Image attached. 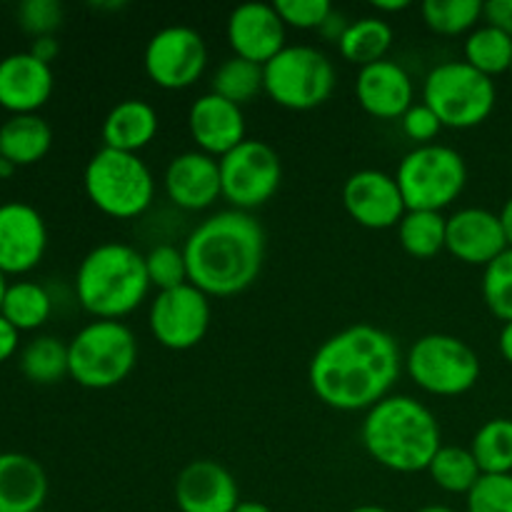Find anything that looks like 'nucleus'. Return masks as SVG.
<instances>
[{
	"label": "nucleus",
	"mask_w": 512,
	"mask_h": 512,
	"mask_svg": "<svg viewBox=\"0 0 512 512\" xmlns=\"http://www.w3.org/2000/svg\"><path fill=\"white\" fill-rule=\"evenodd\" d=\"M400 375L395 338L375 325L360 323L340 330L315 350L308 380L328 408L355 413L388 398Z\"/></svg>",
	"instance_id": "nucleus-1"
},
{
	"label": "nucleus",
	"mask_w": 512,
	"mask_h": 512,
	"mask_svg": "<svg viewBox=\"0 0 512 512\" xmlns=\"http://www.w3.org/2000/svg\"><path fill=\"white\" fill-rule=\"evenodd\" d=\"M190 283L205 295H238L258 280L265 260L263 225L245 210L210 215L183 245Z\"/></svg>",
	"instance_id": "nucleus-2"
},
{
	"label": "nucleus",
	"mask_w": 512,
	"mask_h": 512,
	"mask_svg": "<svg viewBox=\"0 0 512 512\" xmlns=\"http://www.w3.org/2000/svg\"><path fill=\"white\" fill-rule=\"evenodd\" d=\"M363 445L370 458L395 473L428 470L440 443V423L430 408L408 395H388L363 420Z\"/></svg>",
	"instance_id": "nucleus-3"
},
{
	"label": "nucleus",
	"mask_w": 512,
	"mask_h": 512,
	"mask_svg": "<svg viewBox=\"0 0 512 512\" xmlns=\"http://www.w3.org/2000/svg\"><path fill=\"white\" fill-rule=\"evenodd\" d=\"M153 288L145 255L125 243H103L90 250L75 273L80 305L98 320H118L133 313Z\"/></svg>",
	"instance_id": "nucleus-4"
},
{
	"label": "nucleus",
	"mask_w": 512,
	"mask_h": 512,
	"mask_svg": "<svg viewBox=\"0 0 512 512\" xmlns=\"http://www.w3.org/2000/svg\"><path fill=\"white\" fill-rule=\"evenodd\" d=\"M85 193L100 213L110 218H138L150 208L155 180L135 153L100 148L85 165Z\"/></svg>",
	"instance_id": "nucleus-5"
},
{
	"label": "nucleus",
	"mask_w": 512,
	"mask_h": 512,
	"mask_svg": "<svg viewBox=\"0 0 512 512\" xmlns=\"http://www.w3.org/2000/svg\"><path fill=\"white\" fill-rule=\"evenodd\" d=\"M70 378L90 390L123 383L138 363V340L120 320H95L68 343Z\"/></svg>",
	"instance_id": "nucleus-6"
},
{
	"label": "nucleus",
	"mask_w": 512,
	"mask_h": 512,
	"mask_svg": "<svg viewBox=\"0 0 512 512\" xmlns=\"http://www.w3.org/2000/svg\"><path fill=\"white\" fill-rule=\"evenodd\" d=\"M498 100L495 80L465 60H448L433 68L423 85V103L448 128H475L490 118Z\"/></svg>",
	"instance_id": "nucleus-7"
},
{
	"label": "nucleus",
	"mask_w": 512,
	"mask_h": 512,
	"mask_svg": "<svg viewBox=\"0 0 512 512\" xmlns=\"http://www.w3.org/2000/svg\"><path fill=\"white\" fill-rule=\"evenodd\" d=\"M398 188L408 210L448 208L468 183V165L458 150L448 145H418L398 165Z\"/></svg>",
	"instance_id": "nucleus-8"
},
{
	"label": "nucleus",
	"mask_w": 512,
	"mask_h": 512,
	"mask_svg": "<svg viewBox=\"0 0 512 512\" xmlns=\"http://www.w3.org/2000/svg\"><path fill=\"white\" fill-rule=\"evenodd\" d=\"M265 93L290 110H313L335 90V65L313 45H285L263 65Z\"/></svg>",
	"instance_id": "nucleus-9"
},
{
	"label": "nucleus",
	"mask_w": 512,
	"mask_h": 512,
	"mask_svg": "<svg viewBox=\"0 0 512 512\" xmlns=\"http://www.w3.org/2000/svg\"><path fill=\"white\" fill-rule=\"evenodd\" d=\"M405 363L418 388L443 398L468 393L480 378L478 353L455 335H423L413 343Z\"/></svg>",
	"instance_id": "nucleus-10"
},
{
	"label": "nucleus",
	"mask_w": 512,
	"mask_h": 512,
	"mask_svg": "<svg viewBox=\"0 0 512 512\" xmlns=\"http://www.w3.org/2000/svg\"><path fill=\"white\" fill-rule=\"evenodd\" d=\"M283 165L273 145L265 140H243L235 150L220 158L223 198L235 210H253L268 203L280 188Z\"/></svg>",
	"instance_id": "nucleus-11"
},
{
	"label": "nucleus",
	"mask_w": 512,
	"mask_h": 512,
	"mask_svg": "<svg viewBox=\"0 0 512 512\" xmlns=\"http://www.w3.org/2000/svg\"><path fill=\"white\" fill-rule=\"evenodd\" d=\"M145 73L158 88H190L208 65V48L198 30L188 25H168L145 45Z\"/></svg>",
	"instance_id": "nucleus-12"
},
{
	"label": "nucleus",
	"mask_w": 512,
	"mask_h": 512,
	"mask_svg": "<svg viewBox=\"0 0 512 512\" xmlns=\"http://www.w3.org/2000/svg\"><path fill=\"white\" fill-rule=\"evenodd\" d=\"M210 328V300L193 283L163 290L150 305V330L170 350H190Z\"/></svg>",
	"instance_id": "nucleus-13"
},
{
	"label": "nucleus",
	"mask_w": 512,
	"mask_h": 512,
	"mask_svg": "<svg viewBox=\"0 0 512 512\" xmlns=\"http://www.w3.org/2000/svg\"><path fill=\"white\" fill-rule=\"evenodd\" d=\"M343 203L350 218L370 230L393 228L408 213L398 180L383 170H358L345 180Z\"/></svg>",
	"instance_id": "nucleus-14"
},
{
	"label": "nucleus",
	"mask_w": 512,
	"mask_h": 512,
	"mask_svg": "<svg viewBox=\"0 0 512 512\" xmlns=\"http://www.w3.org/2000/svg\"><path fill=\"white\" fill-rule=\"evenodd\" d=\"M48 248V228L33 205H0V270L5 275H23L43 260Z\"/></svg>",
	"instance_id": "nucleus-15"
},
{
	"label": "nucleus",
	"mask_w": 512,
	"mask_h": 512,
	"mask_svg": "<svg viewBox=\"0 0 512 512\" xmlns=\"http://www.w3.org/2000/svg\"><path fill=\"white\" fill-rule=\"evenodd\" d=\"M228 43L238 58L265 65L285 48V23L270 3H243L228 18Z\"/></svg>",
	"instance_id": "nucleus-16"
},
{
	"label": "nucleus",
	"mask_w": 512,
	"mask_h": 512,
	"mask_svg": "<svg viewBox=\"0 0 512 512\" xmlns=\"http://www.w3.org/2000/svg\"><path fill=\"white\" fill-rule=\"evenodd\" d=\"M53 68L28 50L0 60V108L13 115L38 113L53 95Z\"/></svg>",
	"instance_id": "nucleus-17"
},
{
	"label": "nucleus",
	"mask_w": 512,
	"mask_h": 512,
	"mask_svg": "<svg viewBox=\"0 0 512 512\" xmlns=\"http://www.w3.org/2000/svg\"><path fill=\"white\" fill-rule=\"evenodd\" d=\"M175 503L180 512H235L238 483L215 460H193L175 480Z\"/></svg>",
	"instance_id": "nucleus-18"
},
{
	"label": "nucleus",
	"mask_w": 512,
	"mask_h": 512,
	"mask_svg": "<svg viewBox=\"0 0 512 512\" xmlns=\"http://www.w3.org/2000/svg\"><path fill=\"white\" fill-rule=\"evenodd\" d=\"M165 193L178 208L205 210L223 195L220 160L203 150H188L165 168Z\"/></svg>",
	"instance_id": "nucleus-19"
},
{
	"label": "nucleus",
	"mask_w": 512,
	"mask_h": 512,
	"mask_svg": "<svg viewBox=\"0 0 512 512\" xmlns=\"http://www.w3.org/2000/svg\"><path fill=\"white\" fill-rule=\"evenodd\" d=\"M445 248L468 265H490L508 250L500 215L485 208H463L448 218Z\"/></svg>",
	"instance_id": "nucleus-20"
},
{
	"label": "nucleus",
	"mask_w": 512,
	"mask_h": 512,
	"mask_svg": "<svg viewBox=\"0 0 512 512\" xmlns=\"http://www.w3.org/2000/svg\"><path fill=\"white\" fill-rule=\"evenodd\" d=\"M188 128L203 153L223 158L238 148L245 138V115L240 105L220 98L213 90L200 95L188 113Z\"/></svg>",
	"instance_id": "nucleus-21"
},
{
	"label": "nucleus",
	"mask_w": 512,
	"mask_h": 512,
	"mask_svg": "<svg viewBox=\"0 0 512 512\" xmlns=\"http://www.w3.org/2000/svg\"><path fill=\"white\" fill-rule=\"evenodd\" d=\"M413 80L393 60H378L360 68L355 95L365 113L375 118H403L413 105Z\"/></svg>",
	"instance_id": "nucleus-22"
},
{
	"label": "nucleus",
	"mask_w": 512,
	"mask_h": 512,
	"mask_svg": "<svg viewBox=\"0 0 512 512\" xmlns=\"http://www.w3.org/2000/svg\"><path fill=\"white\" fill-rule=\"evenodd\" d=\"M48 498L43 465L25 453H0V512H38Z\"/></svg>",
	"instance_id": "nucleus-23"
},
{
	"label": "nucleus",
	"mask_w": 512,
	"mask_h": 512,
	"mask_svg": "<svg viewBox=\"0 0 512 512\" xmlns=\"http://www.w3.org/2000/svg\"><path fill=\"white\" fill-rule=\"evenodd\" d=\"M158 110L150 103L138 98L120 100L103 120V143L105 148L135 153L150 145V140L158 135Z\"/></svg>",
	"instance_id": "nucleus-24"
},
{
	"label": "nucleus",
	"mask_w": 512,
	"mask_h": 512,
	"mask_svg": "<svg viewBox=\"0 0 512 512\" xmlns=\"http://www.w3.org/2000/svg\"><path fill=\"white\" fill-rule=\"evenodd\" d=\"M50 145H53V130L38 113L10 115L0 125V158L13 163L15 168L40 163L48 155Z\"/></svg>",
	"instance_id": "nucleus-25"
},
{
	"label": "nucleus",
	"mask_w": 512,
	"mask_h": 512,
	"mask_svg": "<svg viewBox=\"0 0 512 512\" xmlns=\"http://www.w3.org/2000/svg\"><path fill=\"white\" fill-rule=\"evenodd\" d=\"M390 45H393V25L388 20L368 15V18L353 20L345 28L338 48L348 63L365 68V65L385 60V53L390 50Z\"/></svg>",
	"instance_id": "nucleus-26"
},
{
	"label": "nucleus",
	"mask_w": 512,
	"mask_h": 512,
	"mask_svg": "<svg viewBox=\"0 0 512 512\" xmlns=\"http://www.w3.org/2000/svg\"><path fill=\"white\" fill-rule=\"evenodd\" d=\"M20 373L35 385H55L70 375L68 345L55 335H38L20 353Z\"/></svg>",
	"instance_id": "nucleus-27"
},
{
	"label": "nucleus",
	"mask_w": 512,
	"mask_h": 512,
	"mask_svg": "<svg viewBox=\"0 0 512 512\" xmlns=\"http://www.w3.org/2000/svg\"><path fill=\"white\" fill-rule=\"evenodd\" d=\"M50 310H53V300L43 285L18 280L8 285L0 315L23 333V330H38L40 325L48 323Z\"/></svg>",
	"instance_id": "nucleus-28"
},
{
	"label": "nucleus",
	"mask_w": 512,
	"mask_h": 512,
	"mask_svg": "<svg viewBox=\"0 0 512 512\" xmlns=\"http://www.w3.org/2000/svg\"><path fill=\"white\" fill-rule=\"evenodd\" d=\"M448 218L435 210H408L398 223V238L413 258H433L445 248Z\"/></svg>",
	"instance_id": "nucleus-29"
},
{
	"label": "nucleus",
	"mask_w": 512,
	"mask_h": 512,
	"mask_svg": "<svg viewBox=\"0 0 512 512\" xmlns=\"http://www.w3.org/2000/svg\"><path fill=\"white\" fill-rule=\"evenodd\" d=\"M470 453L483 475H512V420L493 418L475 433Z\"/></svg>",
	"instance_id": "nucleus-30"
},
{
	"label": "nucleus",
	"mask_w": 512,
	"mask_h": 512,
	"mask_svg": "<svg viewBox=\"0 0 512 512\" xmlns=\"http://www.w3.org/2000/svg\"><path fill=\"white\" fill-rule=\"evenodd\" d=\"M465 63L488 78L512 68V38L495 25H480L465 40Z\"/></svg>",
	"instance_id": "nucleus-31"
},
{
	"label": "nucleus",
	"mask_w": 512,
	"mask_h": 512,
	"mask_svg": "<svg viewBox=\"0 0 512 512\" xmlns=\"http://www.w3.org/2000/svg\"><path fill=\"white\" fill-rule=\"evenodd\" d=\"M260 90H265L263 65L238 55L223 60L213 75V93L235 105L250 103Z\"/></svg>",
	"instance_id": "nucleus-32"
},
{
	"label": "nucleus",
	"mask_w": 512,
	"mask_h": 512,
	"mask_svg": "<svg viewBox=\"0 0 512 512\" xmlns=\"http://www.w3.org/2000/svg\"><path fill=\"white\" fill-rule=\"evenodd\" d=\"M430 478L435 480V485H440L448 493H465L468 495L473 490V485L480 480V468L478 460L473 458V453L465 448H455V445H443L438 450V455L433 458L428 468Z\"/></svg>",
	"instance_id": "nucleus-33"
},
{
	"label": "nucleus",
	"mask_w": 512,
	"mask_h": 512,
	"mask_svg": "<svg viewBox=\"0 0 512 512\" xmlns=\"http://www.w3.org/2000/svg\"><path fill=\"white\" fill-rule=\"evenodd\" d=\"M480 0H425L423 20L440 35H460L473 28L483 15Z\"/></svg>",
	"instance_id": "nucleus-34"
},
{
	"label": "nucleus",
	"mask_w": 512,
	"mask_h": 512,
	"mask_svg": "<svg viewBox=\"0 0 512 512\" xmlns=\"http://www.w3.org/2000/svg\"><path fill=\"white\" fill-rule=\"evenodd\" d=\"M483 298L495 318L512 323V248L485 265Z\"/></svg>",
	"instance_id": "nucleus-35"
},
{
	"label": "nucleus",
	"mask_w": 512,
	"mask_h": 512,
	"mask_svg": "<svg viewBox=\"0 0 512 512\" xmlns=\"http://www.w3.org/2000/svg\"><path fill=\"white\" fill-rule=\"evenodd\" d=\"M145 268H148L150 285L158 288V293L190 283L185 255L175 245H158V248L150 250L145 255Z\"/></svg>",
	"instance_id": "nucleus-36"
},
{
	"label": "nucleus",
	"mask_w": 512,
	"mask_h": 512,
	"mask_svg": "<svg viewBox=\"0 0 512 512\" xmlns=\"http://www.w3.org/2000/svg\"><path fill=\"white\" fill-rule=\"evenodd\" d=\"M468 512H512V475H480L468 493Z\"/></svg>",
	"instance_id": "nucleus-37"
},
{
	"label": "nucleus",
	"mask_w": 512,
	"mask_h": 512,
	"mask_svg": "<svg viewBox=\"0 0 512 512\" xmlns=\"http://www.w3.org/2000/svg\"><path fill=\"white\" fill-rule=\"evenodd\" d=\"M18 23L33 40L55 35L63 25V5L58 0H23L18 5Z\"/></svg>",
	"instance_id": "nucleus-38"
},
{
	"label": "nucleus",
	"mask_w": 512,
	"mask_h": 512,
	"mask_svg": "<svg viewBox=\"0 0 512 512\" xmlns=\"http://www.w3.org/2000/svg\"><path fill=\"white\" fill-rule=\"evenodd\" d=\"M273 5L283 23L298 30H320L333 15L330 0H275Z\"/></svg>",
	"instance_id": "nucleus-39"
},
{
	"label": "nucleus",
	"mask_w": 512,
	"mask_h": 512,
	"mask_svg": "<svg viewBox=\"0 0 512 512\" xmlns=\"http://www.w3.org/2000/svg\"><path fill=\"white\" fill-rule=\"evenodd\" d=\"M400 123H403V133L408 135L410 140H418L420 145H430V140H433L435 135L440 133V128H443L438 115H435L425 103L410 105V110L400 118Z\"/></svg>",
	"instance_id": "nucleus-40"
},
{
	"label": "nucleus",
	"mask_w": 512,
	"mask_h": 512,
	"mask_svg": "<svg viewBox=\"0 0 512 512\" xmlns=\"http://www.w3.org/2000/svg\"><path fill=\"white\" fill-rule=\"evenodd\" d=\"M483 15L488 25H495L512 38V0H488L483 5Z\"/></svg>",
	"instance_id": "nucleus-41"
},
{
	"label": "nucleus",
	"mask_w": 512,
	"mask_h": 512,
	"mask_svg": "<svg viewBox=\"0 0 512 512\" xmlns=\"http://www.w3.org/2000/svg\"><path fill=\"white\" fill-rule=\"evenodd\" d=\"M18 340H20V330L13 328V325L0 315V363L13 358L15 350H18Z\"/></svg>",
	"instance_id": "nucleus-42"
},
{
	"label": "nucleus",
	"mask_w": 512,
	"mask_h": 512,
	"mask_svg": "<svg viewBox=\"0 0 512 512\" xmlns=\"http://www.w3.org/2000/svg\"><path fill=\"white\" fill-rule=\"evenodd\" d=\"M28 53L50 65L55 58H58V53H60L58 38H55V35H43V38H35L33 43H30Z\"/></svg>",
	"instance_id": "nucleus-43"
},
{
	"label": "nucleus",
	"mask_w": 512,
	"mask_h": 512,
	"mask_svg": "<svg viewBox=\"0 0 512 512\" xmlns=\"http://www.w3.org/2000/svg\"><path fill=\"white\" fill-rule=\"evenodd\" d=\"M498 345H500V353H503V358L512 365V323L503 325V330H500Z\"/></svg>",
	"instance_id": "nucleus-44"
},
{
	"label": "nucleus",
	"mask_w": 512,
	"mask_h": 512,
	"mask_svg": "<svg viewBox=\"0 0 512 512\" xmlns=\"http://www.w3.org/2000/svg\"><path fill=\"white\" fill-rule=\"evenodd\" d=\"M500 225H503L505 240H508V248H512V198L503 205L500 210Z\"/></svg>",
	"instance_id": "nucleus-45"
},
{
	"label": "nucleus",
	"mask_w": 512,
	"mask_h": 512,
	"mask_svg": "<svg viewBox=\"0 0 512 512\" xmlns=\"http://www.w3.org/2000/svg\"><path fill=\"white\" fill-rule=\"evenodd\" d=\"M373 8L380 13H398V10L410 8L408 0H393V3H383V0H373Z\"/></svg>",
	"instance_id": "nucleus-46"
},
{
	"label": "nucleus",
	"mask_w": 512,
	"mask_h": 512,
	"mask_svg": "<svg viewBox=\"0 0 512 512\" xmlns=\"http://www.w3.org/2000/svg\"><path fill=\"white\" fill-rule=\"evenodd\" d=\"M235 512H273V510L263 503H255V500H245V503H240L238 508H235Z\"/></svg>",
	"instance_id": "nucleus-47"
},
{
	"label": "nucleus",
	"mask_w": 512,
	"mask_h": 512,
	"mask_svg": "<svg viewBox=\"0 0 512 512\" xmlns=\"http://www.w3.org/2000/svg\"><path fill=\"white\" fill-rule=\"evenodd\" d=\"M5 293H8V280H5V273H3V270H0V308H3Z\"/></svg>",
	"instance_id": "nucleus-48"
},
{
	"label": "nucleus",
	"mask_w": 512,
	"mask_h": 512,
	"mask_svg": "<svg viewBox=\"0 0 512 512\" xmlns=\"http://www.w3.org/2000/svg\"><path fill=\"white\" fill-rule=\"evenodd\" d=\"M350 512H390V510L380 508V505H360V508H355V510H350Z\"/></svg>",
	"instance_id": "nucleus-49"
},
{
	"label": "nucleus",
	"mask_w": 512,
	"mask_h": 512,
	"mask_svg": "<svg viewBox=\"0 0 512 512\" xmlns=\"http://www.w3.org/2000/svg\"><path fill=\"white\" fill-rule=\"evenodd\" d=\"M418 512H455V510L445 508V505H428V508H420Z\"/></svg>",
	"instance_id": "nucleus-50"
},
{
	"label": "nucleus",
	"mask_w": 512,
	"mask_h": 512,
	"mask_svg": "<svg viewBox=\"0 0 512 512\" xmlns=\"http://www.w3.org/2000/svg\"><path fill=\"white\" fill-rule=\"evenodd\" d=\"M38 512H48V510H38Z\"/></svg>",
	"instance_id": "nucleus-51"
},
{
	"label": "nucleus",
	"mask_w": 512,
	"mask_h": 512,
	"mask_svg": "<svg viewBox=\"0 0 512 512\" xmlns=\"http://www.w3.org/2000/svg\"><path fill=\"white\" fill-rule=\"evenodd\" d=\"M510 73H512V68H510Z\"/></svg>",
	"instance_id": "nucleus-52"
}]
</instances>
